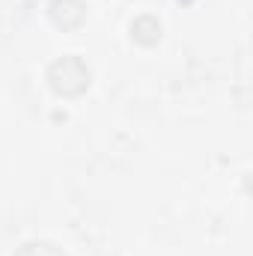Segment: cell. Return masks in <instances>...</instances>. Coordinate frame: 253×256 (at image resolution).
<instances>
[{
  "label": "cell",
  "mask_w": 253,
  "mask_h": 256,
  "mask_svg": "<svg viewBox=\"0 0 253 256\" xmlns=\"http://www.w3.org/2000/svg\"><path fill=\"white\" fill-rule=\"evenodd\" d=\"M48 86L63 98L80 96L90 86V66L78 54H66V57H60V60H54L48 66Z\"/></svg>",
  "instance_id": "6da1fadb"
},
{
  "label": "cell",
  "mask_w": 253,
  "mask_h": 256,
  "mask_svg": "<svg viewBox=\"0 0 253 256\" xmlns=\"http://www.w3.org/2000/svg\"><path fill=\"white\" fill-rule=\"evenodd\" d=\"M72 9H86V6H84V0H51L48 3V15L60 30H74L84 24V18L72 15Z\"/></svg>",
  "instance_id": "7a4b0ae2"
},
{
  "label": "cell",
  "mask_w": 253,
  "mask_h": 256,
  "mask_svg": "<svg viewBox=\"0 0 253 256\" xmlns=\"http://www.w3.org/2000/svg\"><path fill=\"white\" fill-rule=\"evenodd\" d=\"M15 256H68V254L63 248L51 244V242H27L15 250Z\"/></svg>",
  "instance_id": "3957f363"
}]
</instances>
